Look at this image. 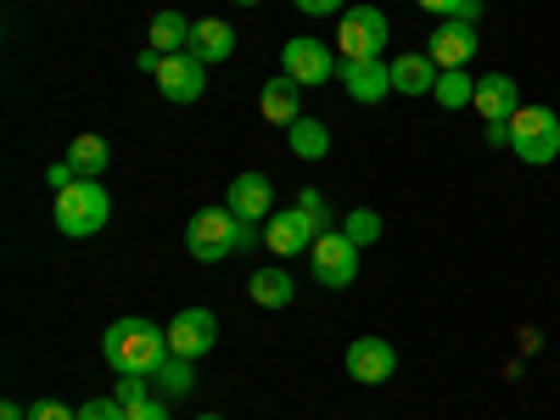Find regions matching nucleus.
<instances>
[{"instance_id": "f257e3e1", "label": "nucleus", "mask_w": 560, "mask_h": 420, "mask_svg": "<svg viewBox=\"0 0 560 420\" xmlns=\"http://www.w3.org/2000/svg\"><path fill=\"white\" fill-rule=\"evenodd\" d=\"M102 353H107V364L118 370V376H152V370H158L174 348H168V331H158L152 319L124 314V319H113V325H107Z\"/></svg>"}, {"instance_id": "f03ea898", "label": "nucleus", "mask_w": 560, "mask_h": 420, "mask_svg": "<svg viewBox=\"0 0 560 420\" xmlns=\"http://www.w3.org/2000/svg\"><path fill=\"white\" fill-rule=\"evenodd\" d=\"M57 230L68 242H84V236H96V230L107 224L113 213V197H107V185L102 179H73L68 191H57Z\"/></svg>"}, {"instance_id": "7ed1b4c3", "label": "nucleus", "mask_w": 560, "mask_h": 420, "mask_svg": "<svg viewBox=\"0 0 560 420\" xmlns=\"http://www.w3.org/2000/svg\"><path fill=\"white\" fill-rule=\"evenodd\" d=\"M393 45V23L382 7H348L342 23H337V57L342 62H376L387 57Z\"/></svg>"}, {"instance_id": "20e7f679", "label": "nucleus", "mask_w": 560, "mask_h": 420, "mask_svg": "<svg viewBox=\"0 0 560 420\" xmlns=\"http://www.w3.org/2000/svg\"><path fill=\"white\" fill-rule=\"evenodd\" d=\"M510 152H516L527 168H544L560 158V118L555 107H516L510 118Z\"/></svg>"}, {"instance_id": "39448f33", "label": "nucleus", "mask_w": 560, "mask_h": 420, "mask_svg": "<svg viewBox=\"0 0 560 420\" xmlns=\"http://www.w3.org/2000/svg\"><path fill=\"white\" fill-rule=\"evenodd\" d=\"M236 236H242V219L230 208H197L191 224H185V247H191L197 264H224L236 253Z\"/></svg>"}, {"instance_id": "423d86ee", "label": "nucleus", "mask_w": 560, "mask_h": 420, "mask_svg": "<svg viewBox=\"0 0 560 420\" xmlns=\"http://www.w3.org/2000/svg\"><path fill=\"white\" fill-rule=\"evenodd\" d=\"M337 68H342V57H337L325 39H314V34H298V39L280 45V73L298 79L303 90H314V84H331V79H337Z\"/></svg>"}, {"instance_id": "0eeeda50", "label": "nucleus", "mask_w": 560, "mask_h": 420, "mask_svg": "<svg viewBox=\"0 0 560 420\" xmlns=\"http://www.w3.org/2000/svg\"><path fill=\"white\" fill-rule=\"evenodd\" d=\"M308 269H314L319 287L348 292L359 280V242H348V230H325V236L308 247Z\"/></svg>"}, {"instance_id": "6e6552de", "label": "nucleus", "mask_w": 560, "mask_h": 420, "mask_svg": "<svg viewBox=\"0 0 560 420\" xmlns=\"http://www.w3.org/2000/svg\"><path fill=\"white\" fill-rule=\"evenodd\" d=\"M168 348L179 353V359H208L213 348H219V319H213V308H179L174 319H168Z\"/></svg>"}, {"instance_id": "1a4fd4ad", "label": "nucleus", "mask_w": 560, "mask_h": 420, "mask_svg": "<svg viewBox=\"0 0 560 420\" xmlns=\"http://www.w3.org/2000/svg\"><path fill=\"white\" fill-rule=\"evenodd\" d=\"M477 45H482V23H465V18H443L438 34L427 39V57L448 73V68H471L477 57Z\"/></svg>"}, {"instance_id": "9d476101", "label": "nucleus", "mask_w": 560, "mask_h": 420, "mask_svg": "<svg viewBox=\"0 0 560 420\" xmlns=\"http://www.w3.org/2000/svg\"><path fill=\"white\" fill-rule=\"evenodd\" d=\"M319 236H325V230H319L303 208H292V213H275V219L264 224V247H269L275 258H303Z\"/></svg>"}, {"instance_id": "9b49d317", "label": "nucleus", "mask_w": 560, "mask_h": 420, "mask_svg": "<svg viewBox=\"0 0 560 420\" xmlns=\"http://www.w3.org/2000/svg\"><path fill=\"white\" fill-rule=\"evenodd\" d=\"M348 376L364 382V387L393 382V376H398V348H393L387 337H359V342H348Z\"/></svg>"}, {"instance_id": "f8f14e48", "label": "nucleus", "mask_w": 560, "mask_h": 420, "mask_svg": "<svg viewBox=\"0 0 560 420\" xmlns=\"http://www.w3.org/2000/svg\"><path fill=\"white\" fill-rule=\"evenodd\" d=\"M158 90L168 102H202V90H208V62H197L191 51H179V57H163L158 68Z\"/></svg>"}, {"instance_id": "ddd939ff", "label": "nucleus", "mask_w": 560, "mask_h": 420, "mask_svg": "<svg viewBox=\"0 0 560 420\" xmlns=\"http://www.w3.org/2000/svg\"><path fill=\"white\" fill-rule=\"evenodd\" d=\"M224 208L236 213L242 224H269L275 219V185L264 174H236V179H230Z\"/></svg>"}, {"instance_id": "4468645a", "label": "nucleus", "mask_w": 560, "mask_h": 420, "mask_svg": "<svg viewBox=\"0 0 560 420\" xmlns=\"http://www.w3.org/2000/svg\"><path fill=\"white\" fill-rule=\"evenodd\" d=\"M337 79L348 90V102H364V107H376L382 96H393V62L387 57H376V62H342Z\"/></svg>"}, {"instance_id": "2eb2a0df", "label": "nucleus", "mask_w": 560, "mask_h": 420, "mask_svg": "<svg viewBox=\"0 0 560 420\" xmlns=\"http://www.w3.org/2000/svg\"><path fill=\"white\" fill-rule=\"evenodd\" d=\"M471 107L482 113V124H510V118H516V107H522V90H516V79H510V73H482Z\"/></svg>"}, {"instance_id": "dca6fc26", "label": "nucleus", "mask_w": 560, "mask_h": 420, "mask_svg": "<svg viewBox=\"0 0 560 420\" xmlns=\"http://www.w3.org/2000/svg\"><path fill=\"white\" fill-rule=\"evenodd\" d=\"M443 79V68L427 57V51H409V57H393V90L398 96H432Z\"/></svg>"}, {"instance_id": "f3484780", "label": "nucleus", "mask_w": 560, "mask_h": 420, "mask_svg": "<svg viewBox=\"0 0 560 420\" xmlns=\"http://www.w3.org/2000/svg\"><path fill=\"white\" fill-rule=\"evenodd\" d=\"M258 113L269 118V124H298L303 118V84L298 79H269L264 90H258Z\"/></svg>"}, {"instance_id": "a211bd4d", "label": "nucleus", "mask_w": 560, "mask_h": 420, "mask_svg": "<svg viewBox=\"0 0 560 420\" xmlns=\"http://www.w3.org/2000/svg\"><path fill=\"white\" fill-rule=\"evenodd\" d=\"M230 51H236V28H230L224 18H202V23H191V57L197 62H224Z\"/></svg>"}, {"instance_id": "6ab92c4d", "label": "nucleus", "mask_w": 560, "mask_h": 420, "mask_svg": "<svg viewBox=\"0 0 560 420\" xmlns=\"http://www.w3.org/2000/svg\"><path fill=\"white\" fill-rule=\"evenodd\" d=\"M147 39H152V51H163V57H179V51H191V18L168 7V12H158V18H152Z\"/></svg>"}, {"instance_id": "aec40b11", "label": "nucleus", "mask_w": 560, "mask_h": 420, "mask_svg": "<svg viewBox=\"0 0 560 420\" xmlns=\"http://www.w3.org/2000/svg\"><path fill=\"white\" fill-rule=\"evenodd\" d=\"M287 147H292L303 163H319V158H331V129L303 113L298 124H287Z\"/></svg>"}, {"instance_id": "412c9836", "label": "nucleus", "mask_w": 560, "mask_h": 420, "mask_svg": "<svg viewBox=\"0 0 560 420\" xmlns=\"http://www.w3.org/2000/svg\"><path fill=\"white\" fill-rule=\"evenodd\" d=\"M68 163H73L79 179H102V174L113 168V152H107V140H102V135H73Z\"/></svg>"}, {"instance_id": "4be33fe9", "label": "nucleus", "mask_w": 560, "mask_h": 420, "mask_svg": "<svg viewBox=\"0 0 560 420\" xmlns=\"http://www.w3.org/2000/svg\"><path fill=\"white\" fill-rule=\"evenodd\" d=\"M191 364H197V359L168 353V359L152 370V393H158V398H168V404H174V398H185V393L197 387V370H191Z\"/></svg>"}, {"instance_id": "5701e85b", "label": "nucleus", "mask_w": 560, "mask_h": 420, "mask_svg": "<svg viewBox=\"0 0 560 420\" xmlns=\"http://www.w3.org/2000/svg\"><path fill=\"white\" fill-rule=\"evenodd\" d=\"M292 275L287 269H253V280H247V298L258 303V308H287L292 303Z\"/></svg>"}, {"instance_id": "b1692460", "label": "nucleus", "mask_w": 560, "mask_h": 420, "mask_svg": "<svg viewBox=\"0 0 560 420\" xmlns=\"http://www.w3.org/2000/svg\"><path fill=\"white\" fill-rule=\"evenodd\" d=\"M438 107H448V113H459V107H471V96H477V73H465V68H448L443 79H438Z\"/></svg>"}, {"instance_id": "393cba45", "label": "nucleus", "mask_w": 560, "mask_h": 420, "mask_svg": "<svg viewBox=\"0 0 560 420\" xmlns=\"http://www.w3.org/2000/svg\"><path fill=\"white\" fill-rule=\"evenodd\" d=\"M342 230H348V242L376 247V242H382V213H376V208H353V213L342 219Z\"/></svg>"}, {"instance_id": "a878e982", "label": "nucleus", "mask_w": 560, "mask_h": 420, "mask_svg": "<svg viewBox=\"0 0 560 420\" xmlns=\"http://www.w3.org/2000/svg\"><path fill=\"white\" fill-rule=\"evenodd\" d=\"M420 12H432L438 23L443 18H465V23H482V0H415Z\"/></svg>"}, {"instance_id": "bb28decb", "label": "nucleus", "mask_w": 560, "mask_h": 420, "mask_svg": "<svg viewBox=\"0 0 560 420\" xmlns=\"http://www.w3.org/2000/svg\"><path fill=\"white\" fill-rule=\"evenodd\" d=\"M113 398H118L124 409H135V404H147V398H152V376H118Z\"/></svg>"}, {"instance_id": "cd10ccee", "label": "nucleus", "mask_w": 560, "mask_h": 420, "mask_svg": "<svg viewBox=\"0 0 560 420\" xmlns=\"http://www.w3.org/2000/svg\"><path fill=\"white\" fill-rule=\"evenodd\" d=\"M79 420H124V404L118 398H84L79 404Z\"/></svg>"}, {"instance_id": "c85d7f7f", "label": "nucleus", "mask_w": 560, "mask_h": 420, "mask_svg": "<svg viewBox=\"0 0 560 420\" xmlns=\"http://www.w3.org/2000/svg\"><path fill=\"white\" fill-rule=\"evenodd\" d=\"M28 420H79V409H68L62 398H34L28 404Z\"/></svg>"}, {"instance_id": "c756f323", "label": "nucleus", "mask_w": 560, "mask_h": 420, "mask_svg": "<svg viewBox=\"0 0 560 420\" xmlns=\"http://www.w3.org/2000/svg\"><path fill=\"white\" fill-rule=\"evenodd\" d=\"M298 12H308V18H342L348 12V0H292Z\"/></svg>"}, {"instance_id": "7c9ffc66", "label": "nucleus", "mask_w": 560, "mask_h": 420, "mask_svg": "<svg viewBox=\"0 0 560 420\" xmlns=\"http://www.w3.org/2000/svg\"><path fill=\"white\" fill-rule=\"evenodd\" d=\"M298 208H303L319 230H331V213H325V197H319V191H303V197H298Z\"/></svg>"}, {"instance_id": "2f4dec72", "label": "nucleus", "mask_w": 560, "mask_h": 420, "mask_svg": "<svg viewBox=\"0 0 560 420\" xmlns=\"http://www.w3.org/2000/svg\"><path fill=\"white\" fill-rule=\"evenodd\" d=\"M124 420H168V404L152 393L147 404H135V409H124Z\"/></svg>"}, {"instance_id": "473e14b6", "label": "nucleus", "mask_w": 560, "mask_h": 420, "mask_svg": "<svg viewBox=\"0 0 560 420\" xmlns=\"http://www.w3.org/2000/svg\"><path fill=\"white\" fill-rule=\"evenodd\" d=\"M79 174H73V163L62 158V163H51V168H45V185H51V191H68V185H73Z\"/></svg>"}, {"instance_id": "72a5a7b5", "label": "nucleus", "mask_w": 560, "mask_h": 420, "mask_svg": "<svg viewBox=\"0 0 560 420\" xmlns=\"http://www.w3.org/2000/svg\"><path fill=\"white\" fill-rule=\"evenodd\" d=\"M135 68H140V73H158V68H163V51H152V45H147V51L135 57Z\"/></svg>"}, {"instance_id": "f704fd0d", "label": "nucleus", "mask_w": 560, "mask_h": 420, "mask_svg": "<svg viewBox=\"0 0 560 420\" xmlns=\"http://www.w3.org/2000/svg\"><path fill=\"white\" fill-rule=\"evenodd\" d=\"M482 135H488V147H510V124H482Z\"/></svg>"}, {"instance_id": "c9c22d12", "label": "nucleus", "mask_w": 560, "mask_h": 420, "mask_svg": "<svg viewBox=\"0 0 560 420\" xmlns=\"http://www.w3.org/2000/svg\"><path fill=\"white\" fill-rule=\"evenodd\" d=\"M258 230H264V224H242V236H236V253H253V247H258Z\"/></svg>"}, {"instance_id": "e433bc0d", "label": "nucleus", "mask_w": 560, "mask_h": 420, "mask_svg": "<svg viewBox=\"0 0 560 420\" xmlns=\"http://www.w3.org/2000/svg\"><path fill=\"white\" fill-rule=\"evenodd\" d=\"M0 420H28V409L23 404H0Z\"/></svg>"}, {"instance_id": "4c0bfd02", "label": "nucleus", "mask_w": 560, "mask_h": 420, "mask_svg": "<svg viewBox=\"0 0 560 420\" xmlns=\"http://www.w3.org/2000/svg\"><path fill=\"white\" fill-rule=\"evenodd\" d=\"M197 420H224V415H197Z\"/></svg>"}, {"instance_id": "58836bf2", "label": "nucleus", "mask_w": 560, "mask_h": 420, "mask_svg": "<svg viewBox=\"0 0 560 420\" xmlns=\"http://www.w3.org/2000/svg\"><path fill=\"white\" fill-rule=\"evenodd\" d=\"M236 7H258V0H236Z\"/></svg>"}]
</instances>
